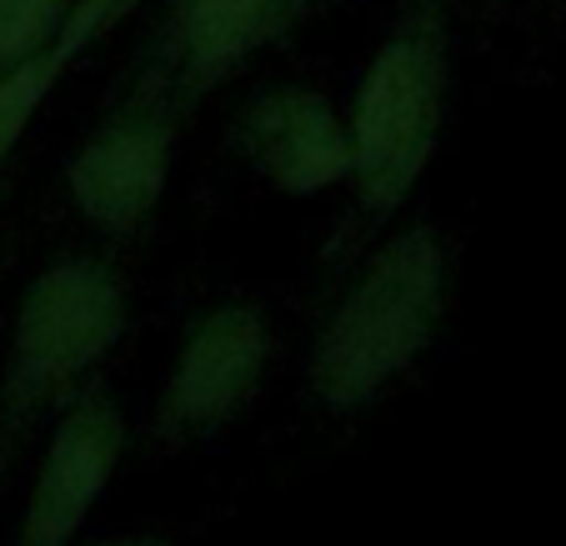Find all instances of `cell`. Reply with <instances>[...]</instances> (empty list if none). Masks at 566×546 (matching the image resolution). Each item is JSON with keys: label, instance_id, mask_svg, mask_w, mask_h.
<instances>
[{"label": "cell", "instance_id": "6da1fadb", "mask_svg": "<svg viewBox=\"0 0 566 546\" xmlns=\"http://www.w3.org/2000/svg\"><path fill=\"white\" fill-rule=\"evenodd\" d=\"M447 246L431 225H407L371 251L342 291L306 366L326 411H356L421 361L447 316Z\"/></svg>", "mask_w": 566, "mask_h": 546}, {"label": "cell", "instance_id": "7a4b0ae2", "mask_svg": "<svg viewBox=\"0 0 566 546\" xmlns=\"http://www.w3.org/2000/svg\"><path fill=\"white\" fill-rule=\"evenodd\" d=\"M451 0H396V15L352 101V191L366 221L407 206L447 130Z\"/></svg>", "mask_w": 566, "mask_h": 546}, {"label": "cell", "instance_id": "277c9868", "mask_svg": "<svg viewBox=\"0 0 566 546\" xmlns=\"http://www.w3.org/2000/svg\"><path fill=\"white\" fill-rule=\"evenodd\" d=\"M186 106L191 101L171 86V75L146 65L126 101L65 161V191L81 221L106 237H130L150 221L171 186Z\"/></svg>", "mask_w": 566, "mask_h": 546}, {"label": "cell", "instance_id": "52a82bcc", "mask_svg": "<svg viewBox=\"0 0 566 546\" xmlns=\"http://www.w3.org/2000/svg\"><path fill=\"white\" fill-rule=\"evenodd\" d=\"M231 140L241 161L286 196H316L342 181L352 186V120L316 86L281 81L256 91L235 116Z\"/></svg>", "mask_w": 566, "mask_h": 546}, {"label": "cell", "instance_id": "5b68a950", "mask_svg": "<svg viewBox=\"0 0 566 546\" xmlns=\"http://www.w3.org/2000/svg\"><path fill=\"white\" fill-rule=\"evenodd\" d=\"M271 361V332L251 301H221L206 306L181 336L166 391L156 401V437L181 441L211 437L231 427L256 401Z\"/></svg>", "mask_w": 566, "mask_h": 546}, {"label": "cell", "instance_id": "8fae6325", "mask_svg": "<svg viewBox=\"0 0 566 546\" xmlns=\"http://www.w3.org/2000/svg\"><path fill=\"white\" fill-rule=\"evenodd\" d=\"M75 546H166L156 536H116V542H75Z\"/></svg>", "mask_w": 566, "mask_h": 546}, {"label": "cell", "instance_id": "7c38bea8", "mask_svg": "<svg viewBox=\"0 0 566 546\" xmlns=\"http://www.w3.org/2000/svg\"><path fill=\"white\" fill-rule=\"evenodd\" d=\"M311 6H316V0H291V21H301V15H306Z\"/></svg>", "mask_w": 566, "mask_h": 546}, {"label": "cell", "instance_id": "9c48e42d", "mask_svg": "<svg viewBox=\"0 0 566 546\" xmlns=\"http://www.w3.org/2000/svg\"><path fill=\"white\" fill-rule=\"evenodd\" d=\"M75 0H0V75L51 51Z\"/></svg>", "mask_w": 566, "mask_h": 546}, {"label": "cell", "instance_id": "8992f818", "mask_svg": "<svg viewBox=\"0 0 566 546\" xmlns=\"http://www.w3.org/2000/svg\"><path fill=\"white\" fill-rule=\"evenodd\" d=\"M126 456V417L106 386H86L65 401L55 421L35 486L25 496L15 546H75L81 526L91 522L96 502L106 496L111 476Z\"/></svg>", "mask_w": 566, "mask_h": 546}, {"label": "cell", "instance_id": "30bf717a", "mask_svg": "<svg viewBox=\"0 0 566 546\" xmlns=\"http://www.w3.org/2000/svg\"><path fill=\"white\" fill-rule=\"evenodd\" d=\"M140 0H75L71 21L61 25V35H55V45L45 51V61H51L55 75H65L75 65V55H86L91 45L101 41V35L111 31V25L120 21V15H130Z\"/></svg>", "mask_w": 566, "mask_h": 546}, {"label": "cell", "instance_id": "3957f363", "mask_svg": "<svg viewBox=\"0 0 566 546\" xmlns=\"http://www.w3.org/2000/svg\"><path fill=\"white\" fill-rule=\"evenodd\" d=\"M126 281L101 256H61L25 286L0 371V421L25 431L45 407L71 401L126 336Z\"/></svg>", "mask_w": 566, "mask_h": 546}, {"label": "cell", "instance_id": "ba28073f", "mask_svg": "<svg viewBox=\"0 0 566 546\" xmlns=\"http://www.w3.org/2000/svg\"><path fill=\"white\" fill-rule=\"evenodd\" d=\"M281 25H291V0H176L150 65L171 75L186 101H196Z\"/></svg>", "mask_w": 566, "mask_h": 546}]
</instances>
